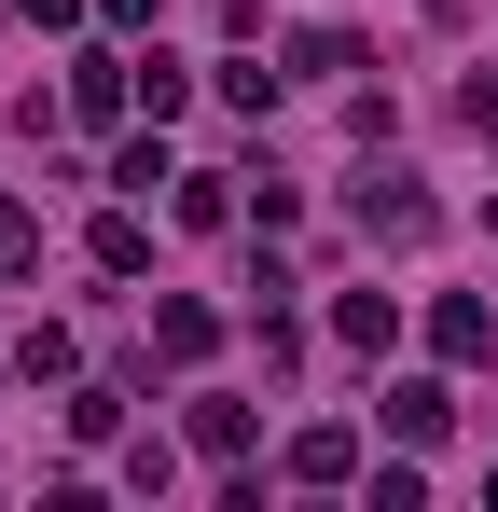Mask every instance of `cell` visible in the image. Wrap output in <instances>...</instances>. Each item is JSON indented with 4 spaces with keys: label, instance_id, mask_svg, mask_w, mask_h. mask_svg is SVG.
Here are the masks:
<instances>
[{
    "label": "cell",
    "instance_id": "1",
    "mask_svg": "<svg viewBox=\"0 0 498 512\" xmlns=\"http://www.w3.org/2000/svg\"><path fill=\"white\" fill-rule=\"evenodd\" d=\"M346 222H360V250H429V236H443V194H429V180L415 167H388V153H374V167H360V194H346Z\"/></svg>",
    "mask_w": 498,
    "mask_h": 512
},
{
    "label": "cell",
    "instance_id": "2",
    "mask_svg": "<svg viewBox=\"0 0 498 512\" xmlns=\"http://www.w3.org/2000/svg\"><path fill=\"white\" fill-rule=\"evenodd\" d=\"M56 111H70V125H125V111H139V42H83Z\"/></svg>",
    "mask_w": 498,
    "mask_h": 512
},
{
    "label": "cell",
    "instance_id": "3",
    "mask_svg": "<svg viewBox=\"0 0 498 512\" xmlns=\"http://www.w3.org/2000/svg\"><path fill=\"white\" fill-rule=\"evenodd\" d=\"M360 471H374V457H360V429H346V416L291 429V457H277V485H319V499H332V485H360Z\"/></svg>",
    "mask_w": 498,
    "mask_h": 512
},
{
    "label": "cell",
    "instance_id": "4",
    "mask_svg": "<svg viewBox=\"0 0 498 512\" xmlns=\"http://www.w3.org/2000/svg\"><path fill=\"white\" fill-rule=\"evenodd\" d=\"M153 360H166V374H208V360H222V305L166 291V305H153Z\"/></svg>",
    "mask_w": 498,
    "mask_h": 512
},
{
    "label": "cell",
    "instance_id": "5",
    "mask_svg": "<svg viewBox=\"0 0 498 512\" xmlns=\"http://www.w3.org/2000/svg\"><path fill=\"white\" fill-rule=\"evenodd\" d=\"M374 416H388V443H415V457H429V443L457 429V388H443V374H388V402H374Z\"/></svg>",
    "mask_w": 498,
    "mask_h": 512
},
{
    "label": "cell",
    "instance_id": "6",
    "mask_svg": "<svg viewBox=\"0 0 498 512\" xmlns=\"http://www.w3.org/2000/svg\"><path fill=\"white\" fill-rule=\"evenodd\" d=\"M249 429H263V416H249L236 388H194V402H180V443H194V457H222V471L249 457Z\"/></svg>",
    "mask_w": 498,
    "mask_h": 512
},
{
    "label": "cell",
    "instance_id": "7",
    "mask_svg": "<svg viewBox=\"0 0 498 512\" xmlns=\"http://www.w3.org/2000/svg\"><path fill=\"white\" fill-rule=\"evenodd\" d=\"M83 250H97V277H153V208H139V194H111Z\"/></svg>",
    "mask_w": 498,
    "mask_h": 512
},
{
    "label": "cell",
    "instance_id": "8",
    "mask_svg": "<svg viewBox=\"0 0 498 512\" xmlns=\"http://www.w3.org/2000/svg\"><path fill=\"white\" fill-rule=\"evenodd\" d=\"M166 222H180V236H222V222H249V194L222 167H180V180H166Z\"/></svg>",
    "mask_w": 498,
    "mask_h": 512
},
{
    "label": "cell",
    "instance_id": "9",
    "mask_svg": "<svg viewBox=\"0 0 498 512\" xmlns=\"http://www.w3.org/2000/svg\"><path fill=\"white\" fill-rule=\"evenodd\" d=\"M429 360H498V305L485 291H443L429 305Z\"/></svg>",
    "mask_w": 498,
    "mask_h": 512
},
{
    "label": "cell",
    "instance_id": "10",
    "mask_svg": "<svg viewBox=\"0 0 498 512\" xmlns=\"http://www.w3.org/2000/svg\"><path fill=\"white\" fill-rule=\"evenodd\" d=\"M332 346H346V360H388V346H402V305H388V291H332Z\"/></svg>",
    "mask_w": 498,
    "mask_h": 512
},
{
    "label": "cell",
    "instance_id": "11",
    "mask_svg": "<svg viewBox=\"0 0 498 512\" xmlns=\"http://www.w3.org/2000/svg\"><path fill=\"white\" fill-rule=\"evenodd\" d=\"M277 84H291V56H222V70H208V97H222V111H249V125L277 111Z\"/></svg>",
    "mask_w": 498,
    "mask_h": 512
},
{
    "label": "cell",
    "instance_id": "12",
    "mask_svg": "<svg viewBox=\"0 0 498 512\" xmlns=\"http://www.w3.org/2000/svg\"><path fill=\"white\" fill-rule=\"evenodd\" d=\"M14 374H28V388H70V374H83L70 319H28V333H14Z\"/></svg>",
    "mask_w": 498,
    "mask_h": 512
},
{
    "label": "cell",
    "instance_id": "13",
    "mask_svg": "<svg viewBox=\"0 0 498 512\" xmlns=\"http://www.w3.org/2000/svg\"><path fill=\"white\" fill-rule=\"evenodd\" d=\"M70 443H83V457L125 443V388H111V374H70Z\"/></svg>",
    "mask_w": 498,
    "mask_h": 512
},
{
    "label": "cell",
    "instance_id": "14",
    "mask_svg": "<svg viewBox=\"0 0 498 512\" xmlns=\"http://www.w3.org/2000/svg\"><path fill=\"white\" fill-rule=\"evenodd\" d=\"M180 111H194V70L166 42H139V125H180Z\"/></svg>",
    "mask_w": 498,
    "mask_h": 512
},
{
    "label": "cell",
    "instance_id": "15",
    "mask_svg": "<svg viewBox=\"0 0 498 512\" xmlns=\"http://www.w3.org/2000/svg\"><path fill=\"white\" fill-rule=\"evenodd\" d=\"M360 70V28H291V84H346Z\"/></svg>",
    "mask_w": 498,
    "mask_h": 512
},
{
    "label": "cell",
    "instance_id": "16",
    "mask_svg": "<svg viewBox=\"0 0 498 512\" xmlns=\"http://www.w3.org/2000/svg\"><path fill=\"white\" fill-rule=\"evenodd\" d=\"M153 180H180V167H166V125H139V139L111 153V194H139V208H153Z\"/></svg>",
    "mask_w": 498,
    "mask_h": 512
},
{
    "label": "cell",
    "instance_id": "17",
    "mask_svg": "<svg viewBox=\"0 0 498 512\" xmlns=\"http://www.w3.org/2000/svg\"><path fill=\"white\" fill-rule=\"evenodd\" d=\"M0 277H42V208L0 194Z\"/></svg>",
    "mask_w": 498,
    "mask_h": 512
},
{
    "label": "cell",
    "instance_id": "18",
    "mask_svg": "<svg viewBox=\"0 0 498 512\" xmlns=\"http://www.w3.org/2000/svg\"><path fill=\"white\" fill-rule=\"evenodd\" d=\"M360 499H374V512H415V499H429V471H415V443H402V457H374V471H360Z\"/></svg>",
    "mask_w": 498,
    "mask_h": 512
},
{
    "label": "cell",
    "instance_id": "19",
    "mask_svg": "<svg viewBox=\"0 0 498 512\" xmlns=\"http://www.w3.org/2000/svg\"><path fill=\"white\" fill-rule=\"evenodd\" d=\"M111 485H125V499H166V485H180V457H166V443H125V457H111Z\"/></svg>",
    "mask_w": 498,
    "mask_h": 512
},
{
    "label": "cell",
    "instance_id": "20",
    "mask_svg": "<svg viewBox=\"0 0 498 512\" xmlns=\"http://www.w3.org/2000/svg\"><path fill=\"white\" fill-rule=\"evenodd\" d=\"M97 28H111V42H153V28H166V0H97Z\"/></svg>",
    "mask_w": 498,
    "mask_h": 512
},
{
    "label": "cell",
    "instance_id": "21",
    "mask_svg": "<svg viewBox=\"0 0 498 512\" xmlns=\"http://www.w3.org/2000/svg\"><path fill=\"white\" fill-rule=\"evenodd\" d=\"M14 14H28V28H56V42H83V28H97V0H14Z\"/></svg>",
    "mask_w": 498,
    "mask_h": 512
},
{
    "label": "cell",
    "instance_id": "22",
    "mask_svg": "<svg viewBox=\"0 0 498 512\" xmlns=\"http://www.w3.org/2000/svg\"><path fill=\"white\" fill-rule=\"evenodd\" d=\"M457 125H471V139H498V70H471V84H457Z\"/></svg>",
    "mask_w": 498,
    "mask_h": 512
},
{
    "label": "cell",
    "instance_id": "23",
    "mask_svg": "<svg viewBox=\"0 0 498 512\" xmlns=\"http://www.w3.org/2000/svg\"><path fill=\"white\" fill-rule=\"evenodd\" d=\"M485 222H498V180H485Z\"/></svg>",
    "mask_w": 498,
    "mask_h": 512
}]
</instances>
